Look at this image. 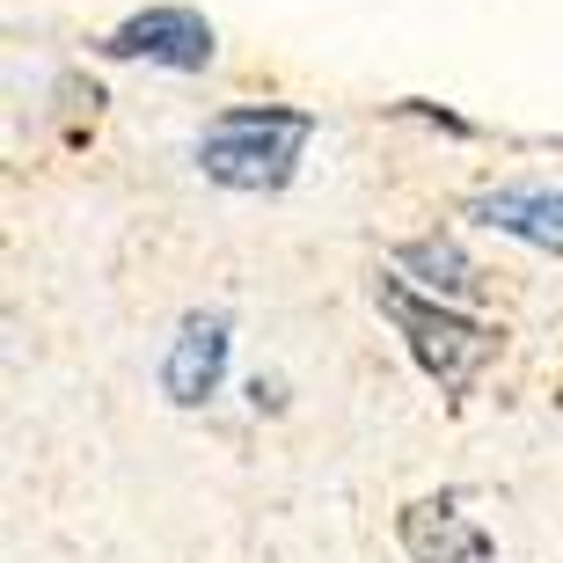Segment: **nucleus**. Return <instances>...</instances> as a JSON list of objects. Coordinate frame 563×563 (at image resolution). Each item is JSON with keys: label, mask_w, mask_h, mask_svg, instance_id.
Returning <instances> with one entry per match:
<instances>
[{"label": "nucleus", "mask_w": 563, "mask_h": 563, "mask_svg": "<svg viewBox=\"0 0 563 563\" xmlns=\"http://www.w3.org/2000/svg\"><path fill=\"white\" fill-rule=\"evenodd\" d=\"M308 140H314L308 110H228L198 140V168L228 190H286Z\"/></svg>", "instance_id": "nucleus-1"}, {"label": "nucleus", "mask_w": 563, "mask_h": 563, "mask_svg": "<svg viewBox=\"0 0 563 563\" xmlns=\"http://www.w3.org/2000/svg\"><path fill=\"white\" fill-rule=\"evenodd\" d=\"M374 292H380V314H388V322L410 336V358H418V366L439 380V388H446V396H468V388H476V374L498 358V336H490V330L461 322L454 308H432V300H418L402 278H380Z\"/></svg>", "instance_id": "nucleus-2"}, {"label": "nucleus", "mask_w": 563, "mask_h": 563, "mask_svg": "<svg viewBox=\"0 0 563 563\" xmlns=\"http://www.w3.org/2000/svg\"><path fill=\"white\" fill-rule=\"evenodd\" d=\"M103 52L110 59H154V66L198 74V66L212 59V22L198 15V8H146V15L125 22V30H110Z\"/></svg>", "instance_id": "nucleus-3"}, {"label": "nucleus", "mask_w": 563, "mask_h": 563, "mask_svg": "<svg viewBox=\"0 0 563 563\" xmlns=\"http://www.w3.org/2000/svg\"><path fill=\"white\" fill-rule=\"evenodd\" d=\"M402 549L418 563H490V534L468 512H454V498H424L402 512Z\"/></svg>", "instance_id": "nucleus-4"}, {"label": "nucleus", "mask_w": 563, "mask_h": 563, "mask_svg": "<svg viewBox=\"0 0 563 563\" xmlns=\"http://www.w3.org/2000/svg\"><path fill=\"white\" fill-rule=\"evenodd\" d=\"M220 374H228V322L220 314H190L184 322V336H176V352H168V366H162V388H168V402H206L212 388H220Z\"/></svg>", "instance_id": "nucleus-5"}, {"label": "nucleus", "mask_w": 563, "mask_h": 563, "mask_svg": "<svg viewBox=\"0 0 563 563\" xmlns=\"http://www.w3.org/2000/svg\"><path fill=\"white\" fill-rule=\"evenodd\" d=\"M476 220L563 256V190H490V198H476Z\"/></svg>", "instance_id": "nucleus-6"}, {"label": "nucleus", "mask_w": 563, "mask_h": 563, "mask_svg": "<svg viewBox=\"0 0 563 563\" xmlns=\"http://www.w3.org/2000/svg\"><path fill=\"white\" fill-rule=\"evenodd\" d=\"M402 272H418L432 292H468L476 286V272H468V256L454 250V242H410V250H396Z\"/></svg>", "instance_id": "nucleus-7"}]
</instances>
